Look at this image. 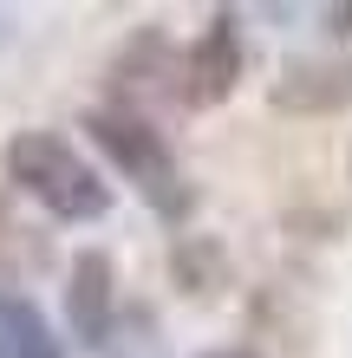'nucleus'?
<instances>
[{
    "instance_id": "f257e3e1",
    "label": "nucleus",
    "mask_w": 352,
    "mask_h": 358,
    "mask_svg": "<svg viewBox=\"0 0 352 358\" xmlns=\"http://www.w3.org/2000/svg\"><path fill=\"white\" fill-rule=\"evenodd\" d=\"M7 176L59 222H98L111 208V182L52 131H20L7 137Z\"/></svg>"
},
{
    "instance_id": "f03ea898",
    "label": "nucleus",
    "mask_w": 352,
    "mask_h": 358,
    "mask_svg": "<svg viewBox=\"0 0 352 358\" xmlns=\"http://www.w3.org/2000/svg\"><path fill=\"white\" fill-rule=\"evenodd\" d=\"M85 131H92L98 150H105L118 170L143 189V202H150L157 215H170V222H176V215H190V202H196V196L183 189L176 157H170V143H163V131H157L150 117H131V111H111V104H105V111H92V117H85Z\"/></svg>"
},
{
    "instance_id": "7ed1b4c3",
    "label": "nucleus",
    "mask_w": 352,
    "mask_h": 358,
    "mask_svg": "<svg viewBox=\"0 0 352 358\" xmlns=\"http://www.w3.org/2000/svg\"><path fill=\"white\" fill-rule=\"evenodd\" d=\"M241 85V33H235V13H216L202 39L190 52H183V72H176V92L183 104H196V111H216V104H229Z\"/></svg>"
},
{
    "instance_id": "20e7f679",
    "label": "nucleus",
    "mask_w": 352,
    "mask_h": 358,
    "mask_svg": "<svg viewBox=\"0 0 352 358\" xmlns=\"http://www.w3.org/2000/svg\"><path fill=\"white\" fill-rule=\"evenodd\" d=\"M176 72H183V59L170 46V33H163V27H143L137 39H124V52L111 59V92H118L111 111L143 117V104L176 98Z\"/></svg>"
},
{
    "instance_id": "39448f33",
    "label": "nucleus",
    "mask_w": 352,
    "mask_h": 358,
    "mask_svg": "<svg viewBox=\"0 0 352 358\" xmlns=\"http://www.w3.org/2000/svg\"><path fill=\"white\" fill-rule=\"evenodd\" d=\"M274 111H294V117H333L352 104V66H333V59H300L274 78L267 92Z\"/></svg>"
},
{
    "instance_id": "423d86ee",
    "label": "nucleus",
    "mask_w": 352,
    "mask_h": 358,
    "mask_svg": "<svg viewBox=\"0 0 352 358\" xmlns=\"http://www.w3.org/2000/svg\"><path fill=\"white\" fill-rule=\"evenodd\" d=\"M111 287H118V273H111V255H78L72 261V280H66V326H72V339L78 345H105V332H111Z\"/></svg>"
},
{
    "instance_id": "0eeeda50",
    "label": "nucleus",
    "mask_w": 352,
    "mask_h": 358,
    "mask_svg": "<svg viewBox=\"0 0 352 358\" xmlns=\"http://www.w3.org/2000/svg\"><path fill=\"white\" fill-rule=\"evenodd\" d=\"M170 280L190 293V300H216V293L229 287V248H222L216 235H176Z\"/></svg>"
},
{
    "instance_id": "6e6552de",
    "label": "nucleus",
    "mask_w": 352,
    "mask_h": 358,
    "mask_svg": "<svg viewBox=\"0 0 352 358\" xmlns=\"http://www.w3.org/2000/svg\"><path fill=\"white\" fill-rule=\"evenodd\" d=\"M0 358H59L52 326L39 320V306L20 300V293H0Z\"/></svg>"
},
{
    "instance_id": "1a4fd4ad",
    "label": "nucleus",
    "mask_w": 352,
    "mask_h": 358,
    "mask_svg": "<svg viewBox=\"0 0 352 358\" xmlns=\"http://www.w3.org/2000/svg\"><path fill=\"white\" fill-rule=\"evenodd\" d=\"M326 33H339V39H352V0H346V7H326Z\"/></svg>"
},
{
    "instance_id": "9d476101",
    "label": "nucleus",
    "mask_w": 352,
    "mask_h": 358,
    "mask_svg": "<svg viewBox=\"0 0 352 358\" xmlns=\"http://www.w3.org/2000/svg\"><path fill=\"white\" fill-rule=\"evenodd\" d=\"M209 358H255V352H248V345H235V352H209Z\"/></svg>"
},
{
    "instance_id": "9b49d317",
    "label": "nucleus",
    "mask_w": 352,
    "mask_h": 358,
    "mask_svg": "<svg viewBox=\"0 0 352 358\" xmlns=\"http://www.w3.org/2000/svg\"><path fill=\"white\" fill-rule=\"evenodd\" d=\"M7 33H13V20H7V13H0V46H7Z\"/></svg>"
}]
</instances>
